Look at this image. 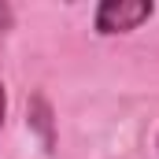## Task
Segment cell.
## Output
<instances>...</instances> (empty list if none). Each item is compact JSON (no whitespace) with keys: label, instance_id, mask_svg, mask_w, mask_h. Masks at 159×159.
<instances>
[{"label":"cell","instance_id":"cell-3","mask_svg":"<svg viewBox=\"0 0 159 159\" xmlns=\"http://www.w3.org/2000/svg\"><path fill=\"white\" fill-rule=\"evenodd\" d=\"M4 115H7V93H4V81H0V126H4Z\"/></svg>","mask_w":159,"mask_h":159},{"label":"cell","instance_id":"cell-2","mask_svg":"<svg viewBox=\"0 0 159 159\" xmlns=\"http://www.w3.org/2000/svg\"><path fill=\"white\" fill-rule=\"evenodd\" d=\"M30 122L41 129V141H44V148H52V111H48V104H44L41 96L30 104Z\"/></svg>","mask_w":159,"mask_h":159},{"label":"cell","instance_id":"cell-1","mask_svg":"<svg viewBox=\"0 0 159 159\" xmlns=\"http://www.w3.org/2000/svg\"><path fill=\"white\" fill-rule=\"evenodd\" d=\"M152 4L144 0H104L96 7V34H129L144 19H152Z\"/></svg>","mask_w":159,"mask_h":159}]
</instances>
